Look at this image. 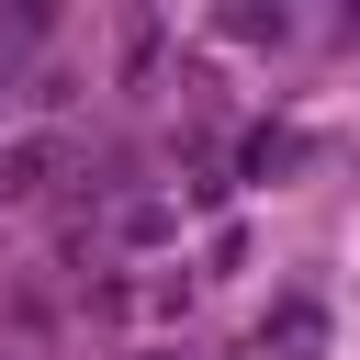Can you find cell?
Masks as SVG:
<instances>
[{"label": "cell", "mask_w": 360, "mask_h": 360, "mask_svg": "<svg viewBox=\"0 0 360 360\" xmlns=\"http://www.w3.org/2000/svg\"><path fill=\"white\" fill-rule=\"evenodd\" d=\"M34 180H45V146H11L0 158V191H34Z\"/></svg>", "instance_id": "1"}]
</instances>
